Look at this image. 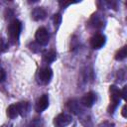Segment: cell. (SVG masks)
Instances as JSON below:
<instances>
[{
    "instance_id": "cell-1",
    "label": "cell",
    "mask_w": 127,
    "mask_h": 127,
    "mask_svg": "<svg viewBox=\"0 0 127 127\" xmlns=\"http://www.w3.org/2000/svg\"><path fill=\"white\" fill-rule=\"evenodd\" d=\"M21 30H22V24L19 20L14 19L10 22V24L7 28V34H8L9 41L11 44L17 45L19 43Z\"/></svg>"
},
{
    "instance_id": "cell-2",
    "label": "cell",
    "mask_w": 127,
    "mask_h": 127,
    "mask_svg": "<svg viewBox=\"0 0 127 127\" xmlns=\"http://www.w3.org/2000/svg\"><path fill=\"white\" fill-rule=\"evenodd\" d=\"M109 92H110V104L108 107V113L112 114L115 111V109L117 108L122 97H121L120 89L116 85H110Z\"/></svg>"
},
{
    "instance_id": "cell-3",
    "label": "cell",
    "mask_w": 127,
    "mask_h": 127,
    "mask_svg": "<svg viewBox=\"0 0 127 127\" xmlns=\"http://www.w3.org/2000/svg\"><path fill=\"white\" fill-rule=\"evenodd\" d=\"M37 78V82L41 85H47L51 82L52 78H53V70L50 66L46 65V66H42L36 75Z\"/></svg>"
},
{
    "instance_id": "cell-4",
    "label": "cell",
    "mask_w": 127,
    "mask_h": 127,
    "mask_svg": "<svg viewBox=\"0 0 127 127\" xmlns=\"http://www.w3.org/2000/svg\"><path fill=\"white\" fill-rule=\"evenodd\" d=\"M72 121L71 115L67 113H60L54 118V126L55 127H66L68 126Z\"/></svg>"
},
{
    "instance_id": "cell-5",
    "label": "cell",
    "mask_w": 127,
    "mask_h": 127,
    "mask_svg": "<svg viewBox=\"0 0 127 127\" xmlns=\"http://www.w3.org/2000/svg\"><path fill=\"white\" fill-rule=\"evenodd\" d=\"M35 39L40 46H46L50 41V34L46 28L40 27L35 34Z\"/></svg>"
},
{
    "instance_id": "cell-6",
    "label": "cell",
    "mask_w": 127,
    "mask_h": 127,
    "mask_svg": "<svg viewBox=\"0 0 127 127\" xmlns=\"http://www.w3.org/2000/svg\"><path fill=\"white\" fill-rule=\"evenodd\" d=\"M105 42H106V38H105L104 35H102V34H95V35H93L90 38L89 44H90V47L92 49L98 50V49L102 48L105 45Z\"/></svg>"
},
{
    "instance_id": "cell-7",
    "label": "cell",
    "mask_w": 127,
    "mask_h": 127,
    "mask_svg": "<svg viewBox=\"0 0 127 127\" xmlns=\"http://www.w3.org/2000/svg\"><path fill=\"white\" fill-rule=\"evenodd\" d=\"M95 100H96V95H95V93L90 91V92L85 93V94L81 97V99H80V105L89 108V107H91V106L94 104Z\"/></svg>"
},
{
    "instance_id": "cell-8",
    "label": "cell",
    "mask_w": 127,
    "mask_h": 127,
    "mask_svg": "<svg viewBox=\"0 0 127 127\" xmlns=\"http://www.w3.org/2000/svg\"><path fill=\"white\" fill-rule=\"evenodd\" d=\"M48 106H49V96L47 94H43L41 97L37 99L35 109L37 112H43L48 108Z\"/></svg>"
},
{
    "instance_id": "cell-9",
    "label": "cell",
    "mask_w": 127,
    "mask_h": 127,
    "mask_svg": "<svg viewBox=\"0 0 127 127\" xmlns=\"http://www.w3.org/2000/svg\"><path fill=\"white\" fill-rule=\"evenodd\" d=\"M66 109L69 112H71V113H73L75 115H79L81 112H83V110H82V108L80 106V103L78 101L74 100V99L68 100L66 102Z\"/></svg>"
},
{
    "instance_id": "cell-10",
    "label": "cell",
    "mask_w": 127,
    "mask_h": 127,
    "mask_svg": "<svg viewBox=\"0 0 127 127\" xmlns=\"http://www.w3.org/2000/svg\"><path fill=\"white\" fill-rule=\"evenodd\" d=\"M93 29H101L103 28L104 26V20H103V17L101 15H99L98 13L92 15V17L90 18L89 20V23H88Z\"/></svg>"
},
{
    "instance_id": "cell-11",
    "label": "cell",
    "mask_w": 127,
    "mask_h": 127,
    "mask_svg": "<svg viewBox=\"0 0 127 127\" xmlns=\"http://www.w3.org/2000/svg\"><path fill=\"white\" fill-rule=\"evenodd\" d=\"M47 16V11L43 7H36L31 12V18L34 21H41L44 20Z\"/></svg>"
},
{
    "instance_id": "cell-12",
    "label": "cell",
    "mask_w": 127,
    "mask_h": 127,
    "mask_svg": "<svg viewBox=\"0 0 127 127\" xmlns=\"http://www.w3.org/2000/svg\"><path fill=\"white\" fill-rule=\"evenodd\" d=\"M6 114L10 119H15L17 118L20 114H19V108H18V104L17 103H13L11 105L8 106L7 110H6Z\"/></svg>"
},
{
    "instance_id": "cell-13",
    "label": "cell",
    "mask_w": 127,
    "mask_h": 127,
    "mask_svg": "<svg viewBox=\"0 0 127 127\" xmlns=\"http://www.w3.org/2000/svg\"><path fill=\"white\" fill-rule=\"evenodd\" d=\"M18 104V108H19V114L23 117L27 116L30 112V108L31 105L28 101H21V102H17Z\"/></svg>"
},
{
    "instance_id": "cell-14",
    "label": "cell",
    "mask_w": 127,
    "mask_h": 127,
    "mask_svg": "<svg viewBox=\"0 0 127 127\" xmlns=\"http://www.w3.org/2000/svg\"><path fill=\"white\" fill-rule=\"evenodd\" d=\"M57 59V53L55 51H47L43 54V62L45 64H51Z\"/></svg>"
},
{
    "instance_id": "cell-15",
    "label": "cell",
    "mask_w": 127,
    "mask_h": 127,
    "mask_svg": "<svg viewBox=\"0 0 127 127\" xmlns=\"http://www.w3.org/2000/svg\"><path fill=\"white\" fill-rule=\"evenodd\" d=\"M126 56H127V47L123 46L121 49H119L116 52V54L114 56V59L116 61H122V60H124L126 58Z\"/></svg>"
},
{
    "instance_id": "cell-16",
    "label": "cell",
    "mask_w": 127,
    "mask_h": 127,
    "mask_svg": "<svg viewBox=\"0 0 127 127\" xmlns=\"http://www.w3.org/2000/svg\"><path fill=\"white\" fill-rule=\"evenodd\" d=\"M53 22H54V25L56 27V29H58L62 23V15L61 13H57L53 16Z\"/></svg>"
},
{
    "instance_id": "cell-17",
    "label": "cell",
    "mask_w": 127,
    "mask_h": 127,
    "mask_svg": "<svg viewBox=\"0 0 127 127\" xmlns=\"http://www.w3.org/2000/svg\"><path fill=\"white\" fill-rule=\"evenodd\" d=\"M97 127H115V124L111 121L105 120V121H102L101 123H99Z\"/></svg>"
},
{
    "instance_id": "cell-18",
    "label": "cell",
    "mask_w": 127,
    "mask_h": 127,
    "mask_svg": "<svg viewBox=\"0 0 127 127\" xmlns=\"http://www.w3.org/2000/svg\"><path fill=\"white\" fill-rule=\"evenodd\" d=\"M28 127H42V123H41L40 120L35 119V120H33V121L28 125Z\"/></svg>"
},
{
    "instance_id": "cell-19",
    "label": "cell",
    "mask_w": 127,
    "mask_h": 127,
    "mask_svg": "<svg viewBox=\"0 0 127 127\" xmlns=\"http://www.w3.org/2000/svg\"><path fill=\"white\" fill-rule=\"evenodd\" d=\"M39 47H40V45H39L37 42H36V43H31V44H30V50H32L33 52H39V51H40Z\"/></svg>"
},
{
    "instance_id": "cell-20",
    "label": "cell",
    "mask_w": 127,
    "mask_h": 127,
    "mask_svg": "<svg viewBox=\"0 0 127 127\" xmlns=\"http://www.w3.org/2000/svg\"><path fill=\"white\" fill-rule=\"evenodd\" d=\"M5 79H6V71L4 70V68L0 66V82H3Z\"/></svg>"
},
{
    "instance_id": "cell-21",
    "label": "cell",
    "mask_w": 127,
    "mask_h": 127,
    "mask_svg": "<svg viewBox=\"0 0 127 127\" xmlns=\"http://www.w3.org/2000/svg\"><path fill=\"white\" fill-rule=\"evenodd\" d=\"M7 49V45L5 43V41H3V39H0V53L4 52Z\"/></svg>"
},
{
    "instance_id": "cell-22",
    "label": "cell",
    "mask_w": 127,
    "mask_h": 127,
    "mask_svg": "<svg viewBox=\"0 0 127 127\" xmlns=\"http://www.w3.org/2000/svg\"><path fill=\"white\" fill-rule=\"evenodd\" d=\"M126 89H127V86L125 85V86L123 87V89L120 90V92H121V97H122L123 99H125V97H126Z\"/></svg>"
},
{
    "instance_id": "cell-23",
    "label": "cell",
    "mask_w": 127,
    "mask_h": 127,
    "mask_svg": "<svg viewBox=\"0 0 127 127\" xmlns=\"http://www.w3.org/2000/svg\"><path fill=\"white\" fill-rule=\"evenodd\" d=\"M121 115H122L124 118H126V117H127V114H126V105H123L122 110H121Z\"/></svg>"
},
{
    "instance_id": "cell-24",
    "label": "cell",
    "mask_w": 127,
    "mask_h": 127,
    "mask_svg": "<svg viewBox=\"0 0 127 127\" xmlns=\"http://www.w3.org/2000/svg\"><path fill=\"white\" fill-rule=\"evenodd\" d=\"M1 127H12V124H4V125H2Z\"/></svg>"
}]
</instances>
